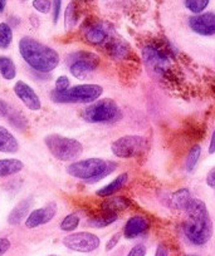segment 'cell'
I'll use <instances>...</instances> for the list:
<instances>
[{
    "mask_svg": "<svg viewBox=\"0 0 215 256\" xmlns=\"http://www.w3.org/2000/svg\"><path fill=\"white\" fill-rule=\"evenodd\" d=\"M155 256H169V250H167L166 246L162 245V244H160V245L157 246Z\"/></svg>",
    "mask_w": 215,
    "mask_h": 256,
    "instance_id": "obj_39",
    "label": "cell"
},
{
    "mask_svg": "<svg viewBox=\"0 0 215 256\" xmlns=\"http://www.w3.org/2000/svg\"><path fill=\"white\" fill-rule=\"evenodd\" d=\"M49 152L59 161H72L82 154L83 146L80 141L61 134H49L44 138Z\"/></svg>",
    "mask_w": 215,
    "mask_h": 256,
    "instance_id": "obj_5",
    "label": "cell"
},
{
    "mask_svg": "<svg viewBox=\"0 0 215 256\" xmlns=\"http://www.w3.org/2000/svg\"><path fill=\"white\" fill-rule=\"evenodd\" d=\"M63 245L69 250L77 252H92L100 246V238L95 234L82 231L66 236L63 238Z\"/></svg>",
    "mask_w": 215,
    "mask_h": 256,
    "instance_id": "obj_10",
    "label": "cell"
},
{
    "mask_svg": "<svg viewBox=\"0 0 215 256\" xmlns=\"http://www.w3.org/2000/svg\"><path fill=\"white\" fill-rule=\"evenodd\" d=\"M200 154H201V147L199 144L191 147V150L189 151V154L186 157V170L187 172H191L192 170L196 166L197 161L200 158Z\"/></svg>",
    "mask_w": 215,
    "mask_h": 256,
    "instance_id": "obj_27",
    "label": "cell"
},
{
    "mask_svg": "<svg viewBox=\"0 0 215 256\" xmlns=\"http://www.w3.org/2000/svg\"><path fill=\"white\" fill-rule=\"evenodd\" d=\"M101 63L97 54L92 52H77L69 56V72L78 80H86L91 73L95 72Z\"/></svg>",
    "mask_w": 215,
    "mask_h": 256,
    "instance_id": "obj_7",
    "label": "cell"
},
{
    "mask_svg": "<svg viewBox=\"0 0 215 256\" xmlns=\"http://www.w3.org/2000/svg\"><path fill=\"white\" fill-rule=\"evenodd\" d=\"M8 117H9V120H11L12 124L16 126V127L18 128V130H23L24 126L27 124L26 118H24L23 116L21 114V113H18V112H13V113H12L11 112V114H9Z\"/></svg>",
    "mask_w": 215,
    "mask_h": 256,
    "instance_id": "obj_31",
    "label": "cell"
},
{
    "mask_svg": "<svg viewBox=\"0 0 215 256\" xmlns=\"http://www.w3.org/2000/svg\"><path fill=\"white\" fill-rule=\"evenodd\" d=\"M69 80L66 77V76H61V77L57 78L56 80V90H59V92H62V90H66L69 88Z\"/></svg>",
    "mask_w": 215,
    "mask_h": 256,
    "instance_id": "obj_32",
    "label": "cell"
},
{
    "mask_svg": "<svg viewBox=\"0 0 215 256\" xmlns=\"http://www.w3.org/2000/svg\"><path fill=\"white\" fill-rule=\"evenodd\" d=\"M11 106H9L6 100H0V117H8V116L11 114Z\"/></svg>",
    "mask_w": 215,
    "mask_h": 256,
    "instance_id": "obj_35",
    "label": "cell"
},
{
    "mask_svg": "<svg viewBox=\"0 0 215 256\" xmlns=\"http://www.w3.org/2000/svg\"><path fill=\"white\" fill-rule=\"evenodd\" d=\"M11 248V241L6 238H0V256H3Z\"/></svg>",
    "mask_w": 215,
    "mask_h": 256,
    "instance_id": "obj_37",
    "label": "cell"
},
{
    "mask_svg": "<svg viewBox=\"0 0 215 256\" xmlns=\"http://www.w3.org/2000/svg\"><path fill=\"white\" fill-rule=\"evenodd\" d=\"M49 256H57V255H49Z\"/></svg>",
    "mask_w": 215,
    "mask_h": 256,
    "instance_id": "obj_43",
    "label": "cell"
},
{
    "mask_svg": "<svg viewBox=\"0 0 215 256\" xmlns=\"http://www.w3.org/2000/svg\"><path fill=\"white\" fill-rule=\"evenodd\" d=\"M13 40V30L7 23H0V48L7 49Z\"/></svg>",
    "mask_w": 215,
    "mask_h": 256,
    "instance_id": "obj_24",
    "label": "cell"
},
{
    "mask_svg": "<svg viewBox=\"0 0 215 256\" xmlns=\"http://www.w3.org/2000/svg\"><path fill=\"white\" fill-rule=\"evenodd\" d=\"M85 36L88 43L91 44H102L107 40L108 30L101 23L91 24L86 28Z\"/></svg>",
    "mask_w": 215,
    "mask_h": 256,
    "instance_id": "obj_16",
    "label": "cell"
},
{
    "mask_svg": "<svg viewBox=\"0 0 215 256\" xmlns=\"http://www.w3.org/2000/svg\"><path fill=\"white\" fill-rule=\"evenodd\" d=\"M186 256H197V255H194V254H190V255H186Z\"/></svg>",
    "mask_w": 215,
    "mask_h": 256,
    "instance_id": "obj_42",
    "label": "cell"
},
{
    "mask_svg": "<svg viewBox=\"0 0 215 256\" xmlns=\"http://www.w3.org/2000/svg\"><path fill=\"white\" fill-rule=\"evenodd\" d=\"M122 112L112 100H101L83 110V118L90 123H113L121 120Z\"/></svg>",
    "mask_w": 215,
    "mask_h": 256,
    "instance_id": "obj_6",
    "label": "cell"
},
{
    "mask_svg": "<svg viewBox=\"0 0 215 256\" xmlns=\"http://www.w3.org/2000/svg\"><path fill=\"white\" fill-rule=\"evenodd\" d=\"M0 74L7 80H12L16 78V64L9 56H0Z\"/></svg>",
    "mask_w": 215,
    "mask_h": 256,
    "instance_id": "obj_23",
    "label": "cell"
},
{
    "mask_svg": "<svg viewBox=\"0 0 215 256\" xmlns=\"http://www.w3.org/2000/svg\"><path fill=\"white\" fill-rule=\"evenodd\" d=\"M206 184L211 188H215V167L209 171V174H206Z\"/></svg>",
    "mask_w": 215,
    "mask_h": 256,
    "instance_id": "obj_38",
    "label": "cell"
},
{
    "mask_svg": "<svg viewBox=\"0 0 215 256\" xmlns=\"http://www.w3.org/2000/svg\"><path fill=\"white\" fill-rule=\"evenodd\" d=\"M33 8L39 13L48 14L52 8L51 0H33Z\"/></svg>",
    "mask_w": 215,
    "mask_h": 256,
    "instance_id": "obj_30",
    "label": "cell"
},
{
    "mask_svg": "<svg viewBox=\"0 0 215 256\" xmlns=\"http://www.w3.org/2000/svg\"><path fill=\"white\" fill-rule=\"evenodd\" d=\"M19 52L29 67L37 72L49 73L59 64V54L53 48L31 36H23L19 40Z\"/></svg>",
    "mask_w": 215,
    "mask_h": 256,
    "instance_id": "obj_2",
    "label": "cell"
},
{
    "mask_svg": "<svg viewBox=\"0 0 215 256\" xmlns=\"http://www.w3.org/2000/svg\"><path fill=\"white\" fill-rule=\"evenodd\" d=\"M210 0H185V6L191 13L200 14L207 6Z\"/></svg>",
    "mask_w": 215,
    "mask_h": 256,
    "instance_id": "obj_29",
    "label": "cell"
},
{
    "mask_svg": "<svg viewBox=\"0 0 215 256\" xmlns=\"http://www.w3.org/2000/svg\"><path fill=\"white\" fill-rule=\"evenodd\" d=\"M103 88L98 84H81L66 90H54L52 100L58 103H92L102 96Z\"/></svg>",
    "mask_w": 215,
    "mask_h": 256,
    "instance_id": "obj_4",
    "label": "cell"
},
{
    "mask_svg": "<svg viewBox=\"0 0 215 256\" xmlns=\"http://www.w3.org/2000/svg\"><path fill=\"white\" fill-rule=\"evenodd\" d=\"M142 56L147 67L154 70L155 72H165L171 64L169 50L159 44H149L145 46L142 49Z\"/></svg>",
    "mask_w": 215,
    "mask_h": 256,
    "instance_id": "obj_9",
    "label": "cell"
},
{
    "mask_svg": "<svg viewBox=\"0 0 215 256\" xmlns=\"http://www.w3.org/2000/svg\"><path fill=\"white\" fill-rule=\"evenodd\" d=\"M7 0H0V12H3L6 9Z\"/></svg>",
    "mask_w": 215,
    "mask_h": 256,
    "instance_id": "obj_41",
    "label": "cell"
},
{
    "mask_svg": "<svg viewBox=\"0 0 215 256\" xmlns=\"http://www.w3.org/2000/svg\"><path fill=\"white\" fill-rule=\"evenodd\" d=\"M61 6H62V0H53V22L57 23L61 14Z\"/></svg>",
    "mask_w": 215,
    "mask_h": 256,
    "instance_id": "obj_34",
    "label": "cell"
},
{
    "mask_svg": "<svg viewBox=\"0 0 215 256\" xmlns=\"http://www.w3.org/2000/svg\"><path fill=\"white\" fill-rule=\"evenodd\" d=\"M31 205H32V201L29 200V198L21 201V202L13 208V211L9 214L8 222L11 224V225H18V224H21L22 221H23V218L28 215Z\"/></svg>",
    "mask_w": 215,
    "mask_h": 256,
    "instance_id": "obj_19",
    "label": "cell"
},
{
    "mask_svg": "<svg viewBox=\"0 0 215 256\" xmlns=\"http://www.w3.org/2000/svg\"><path fill=\"white\" fill-rule=\"evenodd\" d=\"M191 192L187 188H180L175 191L170 198V206L175 210L186 211L192 202Z\"/></svg>",
    "mask_w": 215,
    "mask_h": 256,
    "instance_id": "obj_15",
    "label": "cell"
},
{
    "mask_svg": "<svg viewBox=\"0 0 215 256\" xmlns=\"http://www.w3.org/2000/svg\"><path fill=\"white\" fill-rule=\"evenodd\" d=\"M118 215L117 212H111V211L102 210L100 214H97L96 216L90 218V225L93 226V228H106V226L111 225V224L115 222L117 220Z\"/></svg>",
    "mask_w": 215,
    "mask_h": 256,
    "instance_id": "obj_21",
    "label": "cell"
},
{
    "mask_svg": "<svg viewBox=\"0 0 215 256\" xmlns=\"http://www.w3.org/2000/svg\"><path fill=\"white\" fill-rule=\"evenodd\" d=\"M110 46V48H108L110 54L112 56H115L116 59L123 58V56H127V53H128L127 44L122 43V42L115 40V42H112V43H110V46Z\"/></svg>",
    "mask_w": 215,
    "mask_h": 256,
    "instance_id": "obj_26",
    "label": "cell"
},
{
    "mask_svg": "<svg viewBox=\"0 0 215 256\" xmlns=\"http://www.w3.org/2000/svg\"><path fill=\"white\" fill-rule=\"evenodd\" d=\"M120 238H121V232H116L115 235H113L112 238H111L110 240H108L107 245H106V250H107V251L112 250V248H115V246L118 244V241H120Z\"/></svg>",
    "mask_w": 215,
    "mask_h": 256,
    "instance_id": "obj_36",
    "label": "cell"
},
{
    "mask_svg": "<svg viewBox=\"0 0 215 256\" xmlns=\"http://www.w3.org/2000/svg\"><path fill=\"white\" fill-rule=\"evenodd\" d=\"M147 147V141L145 137L136 136H123L117 138L111 144V151L118 158H132L138 156Z\"/></svg>",
    "mask_w": 215,
    "mask_h": 256,
    "instance_id": "obj_8",
    "label": "cell"
},
{
    "mask_svg": "<svg viewBox=\"0 0 215 256\" xmlns=\"http://www.w3.org/2000/svg\"><path fill=\"white\" fill-rule=\"evenodd\" d=\"M189 26L192 32L204 36H215V14L202 13L189 19Z\"/></svg>",
    "mask_w": 215,
    "mask_h": 256,
    "instance_id": "obj_11",
    "label": "cell"
},
{
    "mask_svg": "<svg viewBox=\"0 0 215 256\" xmlns=\"http://www.w3.org/2000/svg\"><path fill=\"white\" fill-rule=\"evenodd\" d=\"M146 255V248L142 244H138V245L133 246L131 248V251L128 252L127 256H145Z\"/></svg>",
    "mask_w": 215,
    "mask_h": 256,
    "instance_id": "obj_33",
    "label": "cell"
},
{
    "mask_svg": "<svg viewBox=\"0 0 215 256\" xmlns=\"http://www.w3.org/2000/svg\"><path fill=\"white\" fill-rule=\"evenodd\" d=\"M78 225H80V218H78V215H76V214H69L61 222V230L73 231L78 228Z\"/></svg>",
    "mask_w": 215,
    "mask_h": 256,
    "instance_id": "obj_28",
    "label": "cell"
},
{
    "mask_svg": "<svg viewBox=\"0 0 215 256\" xmlns=\"http://www.w3.org/2000/svg\"><path fill=\"white\" fill-rule=\"evenodd\" d=\"M186 212L187 218L182 225L185 236L194 245H205L212 236V222L206 205L201 200L194 198Z\"/></svg>",
    "mask_w": 215,
    "mask_h": 256,
    "instance_id": "obj_1",
    "label": "cell"
},
{
    "mask_svg": "<svg viewBox=\"0 0 215 256\" xmlns=\"http://www.w3.org/2000/svg\"><path fill=\"white\" fill-rule=\"evenodd\" d=\"M14 92L17 97L27 106V108L32 110H39L42 108V102L39 100L38 94L34 92L33 88L27 84L23 80H18L14 86Z\"/></svg>",
    "mask_w": 215,
    "mask_h": 256,
    "instance_id": "obj_13",
    "label": "cell"
},
{
    "mask_svg": "<svg viewBox=\"0 0 215 256\" xmlns=\"http://www.w3.org/2000/svg\"><path fill=\"white\" fill-rule=\"evenodd\" d=\"M78 20L77 8H76L75 3H69L66 9V14H64V24H66L67 29H71L76 26Z\"/></svg>",
    "mask_w": 215,
    "mask_h": 256,
    "instance_id": "obj_25",
    "label": "cell"
},
{
    "mask_svg": "<svg viewBox=\"0 0 215 256\" xmlns=\"http://www.w3.org/2000/svg\"><path fill=\"white\" fill-rule=\"evenodd\" d=\"M150 228V221L143 216L136 215L127 220L125 228H123V236L128 240L135 238L137 236L142 235Z\"/></svg>",
    "mask_w": 215,
    "mask_h": 256,
    "instance_id": "obj_14",
    "label": "cell"
},
{
    "mask_svg": "<svg viewBox=\"0 0 215 256\" xmlns=\"http://www.w3.org/2000/svg\"><path fill=\"white\" fill-rule=\"evenodd\" d=\"M116 168H117L116 162L93 157V158L73 162L68 166L67 172L72 177L81 180V181L95 184V182L101 181L106 176L112 174Z\"/></svg>",
    "mask_w": 215,
    "mask_h": 256,
    "instance_id": "obj_3",
    "label": "cell"
},
{
    "mask_svg": "<svg viewBox=\"0 0 215 256\" xmlns=\"http://www.w3.org/2000/svg\"><path fill=\"white\" fill-rule=\"evenodd\" d=\"M24 164L21 160L8 158L0 160V177H8L16 174L23 170Z\"/></svg>",
    "mask_w": 215,
    "mask_h": 256,
    "instance_id": "obj_20",
    "label": "cell"
},
{
    "mask_svg": "<svg viewBox=\"0 0 215 256\" xmlns=\"http://www.w3.org/2000/svg\"><path fill=\"white\" fill-rule=\"evenodd\" d=\"M19 150V144L16 137L11 132L0 126V152L6 154H14Z\"/></svg>",
    "mask_w": 215,
    "mask_h": 256,
    "instance_id": "obj_17",
    "label": "cell"
},
{
    "mask_svg": "<svg viewBox=\"0 0 215 256\" xmlns=\"http://www.w3.org/2000/svg\"><path fill=\"white\" fill-rule=\"evenodd\" d=\"M127 180H128L127 174H121L120 176L116 177V178L113 180V181H111L110 184H106V186H103L102 188L98 190L96 194H97L98 196H101V198H110V196H112L113 194L120 191V190L125 186Z\"/></svg>",
    "mask_w": 215,
    "mask_h": 256,
    "instance_id": "obj_18",
    "label": "cell"
},
{
    "mask_svg": "<svg viewBox=\"0 0 215 256\" xmlns=\"http://www.w3.org/2000/svg\"><path fill=\"white\" fill-rule=\"evenodd\" d=\"M130 206V201L126 198H107L105 202L102 204V210L111 211V212H117L120 210H126Z\"/></svg>",
    "mask_w": 215,
    "mask_h": 256,
    "instance_id": "obj_22",
    "label": "cell"
},
{
    "mask_svg": "<svg viewBox=\"0 0 215 256\" xmlns=\"http://www.w3.org/2000/svg\"><path fill=\"white\" fill-rule=\"evenodd\" d=\"M57 214V204L51 202L47 206L32 211L26 221V226L28 228H36L38 226L48 224Z\"/></svg>",
    "mask_w": 215,
    "mask_h": 256,
    "instance_id": "obj_12",
    "label": "cell"
},
{
    "mask_svg": "<svg viewBox=\"0 0 215 256\" xmlns=\"http://www.w3.org/2000/svg\"><path fill=\"white\" fill-rule=\"evenodd\" d=\"M209 154H215V130L211 134V138H210V144H209Z\"/></svg>",
    "mask_w": 215,
    "mask_h": 256,
    "instance_id": "obj_40",
    "label": "cell"
}]
</instances>
